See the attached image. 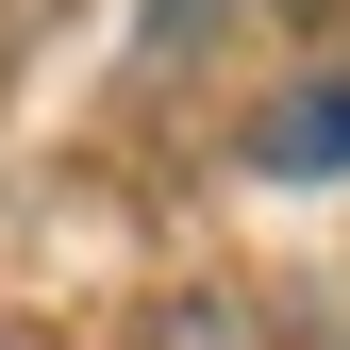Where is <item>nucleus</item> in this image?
Returning <instances> with one entry per match:
<instances>
[{
	"label": "nucleus",
	"instance_id": "1",
	"mask_svg": "<svg viewBox=\"0 0 350 350\" xmlns=\"http://www.w3.org/2000/svg\"><path fill=\"white\" fill-rule=\"evenodd\" d=\"M250 167H284V184H317V167H350V83H300V100L250 134Z\"/></svg>",
	"mask_w": 350,
	"mask_h": 350
},
{
	"label": "nucleus",
	"instance_id": "2",
	"mask_svg": "<svg viewBox=\"0 0 350 350\" xmlns=\"http://www.w3.org/2000/svg\"><path fill=\"white\" fill-rule=\"evenodd\" d=\"M150 350H267V334H250V317H234V300H200V317H167Z\"/></svg>",
	"mask_w": 350,
	"mask_h": 350
},
{
	"label": "nucleus",
	"instance_id": "3",
	"mask_svg": "<svg viewBox=\"0 0 350 350\" xmlns=\"http://www.w3.org/2000/svg\"><path fill=\"white\" fill-rule=\"evenodd\" d=\"M200 17H217V0H150V33H200Z\"/></svg>",
	"mask_w": 350,
	"mask_h": 350
}]
</instances>
